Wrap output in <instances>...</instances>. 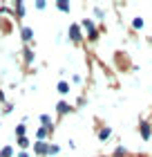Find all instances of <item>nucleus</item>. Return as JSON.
Listing matches in <instances>:
<instances>
[{
	"label": "nucleus",
	"instance_id": "nucleus-20",
	"mask_svg": "<svg viewBox=\"0 0 152 157\" xmlns=\"http://www.w3.org/2000/svg\"><path fill=\"white\" fill-rule=\"evenodd\" d=\"M0 101H5V94H2V90H0Z\"/></svg>",
	"mask_w": 152,
	"mask_h": 157
},
{
	"label": "nucleus",
	"instance_id": "nucleus-18",
	"mask_svg": "<svg viewBox=\"0 0 152 157\" xmlns=\"http://www.w3.org/2000/svg\"><path fill=\"white\" fill-rule=\"evenodd\" d=\"M58 153H61V146H56V144L49 146V155H58Z\"/></svg>",
	"mask_w": 152,
	"mask_h": 157
},
{
	"label": "nucleus",
	"instance_id": "nucleus-10",
	"mask_svg": "<svg viewBox=\"0 0 152 157\" xmlns=\"http://www.w3.org/2000/svg\"><path fill=\"white\" fill-rule=\"evenodd\" d=\"M56 90H58L61 94H67V92H69V85L65 83V81H58V85H56Z\"/></svg>",
	"mask_w": 152,
	"mask_h": 157
},
{
	"label": "nucleus",
	"instance_id": "nucleus-21",
	"mask_svg": "<svg viewBox=\"0 0 152 157\" xmlns=\"http://www.w3.org/2000/svg\"><path fill=\"white\" fill-rule=\"evenodd\" d=\"M150 43H152V36H150Z\"/></svg>",
	"mask_w": 152,
	"mask_h": 157
},
{
	"label": "nucleus",
	"instance_id": "nucleus-19",
	"mask_svg": "<svg viewBox=\"0 0 152 157\" xmlns=\"http://www.w3.org/2000/svg\"><path fill=\"white\" fill-rule=\"evenodd\" d=\"M18 157H29V155H27V153H18Z\"/></svg>",
	"mask_w": 152,
	"mask_h": 157
},
{
	"label": "nucleus",
	"instance_id": "nucleus-8",
	"mask_svg": "<svg viewBox=\"0 0 152 157\" xmlns=\"http://www.w3.org/2000/svg\"><path fill=\"white\" fill-rule=\"evenodd\" d=\"M49 132H52V130H49V128H38V130H36V139H38V141H45V137H47V135Z\"/></svg>",
	"mask_w": 152,
	"mask_h": 157
},
{
	"label": "nucleus",
	"instance_id": "nucleus-4",
	"mask_svg": "<svg viewBox=\"0 0 152 157\" xmlns=\"http://www.w3.org/2000/svg\"><path fill=\"white\" fill-rule=\"evenodd\" d=\"M34 153L36 155H49V146L45 144V141H36L34 144Z\"/></svg>",
	"mask_w": 152,
	"mask_h": 157
},
{
	"label": "nucleus",
	"instance_id": "nucleus-7",
	"mask_svg": "<svg viewBox=\"0 0 152 157\" xmlns=\"http://www.w3.org/2000/svg\"><path fill=\"white\" fill-rule=\"evenodd\" d=\"M110 135H112V128L103 126V128L98 130V139H101V141H105V139H110Z\"/></svg>",
	"mask_w": 152,
	"mask_h": 157
},
{
	"label": "nucleus",
	"instance_id": "nucleus-14",
	"mask_svg": "<svg viewBox=\"0 0 152 157\" xmlns=\"http://www.w3.org/2000/svg\"><path fill=\"white\" fill-rule=\"evenodd\" d=\"M132 27H134V29H143V18L136 16V18L132 20Z\"/></svg>",
	"mask_w": 152,
	"mask_h": 157
},
{
	"label": "nucleus",
	"instance_id": "nucleus-1",
	"mask_svg": "<svg viewBox=\"0 0 152 157\" xmlns=\"http://www.w3.org/2000/svg\"><path fill=\"white\" fill-rule=\"evenodd\" d=\"M81 25H83V29L87 32V40H90V43H96V40H98V32H96V25H94L92 20H83Z\"/></svg>",
	"mask_w": 152,
	"mask_h": 157
},
{
	"label": "nucleus",
	"instance_id": "nucleus-15",
	"mask_svg": "<svg viewBox=\"0 0 152 157\" xmlns=\"http://www.w3.org/2000/svg\"><path fill=\"white\" fill-rule=\"evenodd\" d=\"M11 155H13V148L11 146H5L2 151H0V157H11Z\"/></svg>",
	"mask_w": 152,
	"mask_h": 157
},
{
	"label": "nucleus",
	"instance_id": "nucleus-11",
	"mask_svg": "<svg viewBox=\"0 0 152 157\" xmlns=\"http://www.w3.org/2000/svg\"><path fill=\"white\" fill-rule=\"evenodd\" d=\"M56 7H58V11H63V13L69 11V2H67V0H63V2L58 0V2H56Z\"/></svg>",
	"mask_w": 152,
	"mask_h": 157
},
{
	"label": "nucleus",
	"instance_id": "nucleus-12",
	"mask_svg": "<svg viewBox=\"0 0 152 157\" xmlns=\"http://www.w3.org/2000/svg\"><path fill=\"white\" fill-rule=\"evenodd\" d=\"M23 56H25V63H34V52L29 47H25V52H23Z\"/></svg>",
	"mask_w": 152,
	"mask_h": 157
},
{
	"label": "nucleus",
	"instance_id": "nucleus-3",
	"mask_svg": "<svg viewBox=\"0 0 152 157\" xmlns=\"http://www.w3.org/2000/svg\"><path fill=\"white\" fill-rule=\"evenodd\" d=\"M139 130H141V139H143V141H148V139L152 137V126H150V121L143 119L141 124H139Z\"/></svg>",
	"mask_w": 152,
	"mask_h": 157
},
{
	"label": "nucleus",
	"instance_id": "nucleus-16",
	"mask_svg": "<svg viewBox=\"0 0 152 157\" xmlns=\"http://www.w3.org/2000/svg\"><path fill=\"white\" fill-rule=\"evenodd\" d=\"M114 157H128V151H125L123 146H119L117 151H114Z\"/></svg>",
	"mask_w": 152,
	"mask_h": 157
},
{
	"label": "nucleus",
	"instance_id": "nucleus-2",
	"mask_svg": "<svg viewBox=\"0 0 152 157\" xmlns=\"http://www.w3.org/2000/svg\"><path fill=\"white\" fill-rule=\"evenodd\" d=\"M69 38L74 45H78V43H83V34H81V27H78V23H72L69 25Z\"/></svg>",
	"mask_w": 152,
	"mask_h": 157
},
{
	"label": "nucleus",
	"instance_id": "nucleus-5",
	"mask_svg": "<svg viewBox=\"0 0 152 157\" xmlns=\"http://www.w3.org/2000/svg\"><path fill=\"white\" fill-rule=\"evenodd\" d=\"M72 110H74V108H72L67 101H58V103H56V112H58V115H69Z\"/></svg>",
	"mask_w": 152,
	"mask_h": 157
},
{
	"label": "nucleus",
	"instance_id": "nucleus-9",
	"mask_svg": "<svg viewBox=\"0 0 152 157\" xmlns=\"http://www.w3.org/2000/svg\"><path fill=\"white\" fill-rule=\"evenodd\" d=\"M27 126H25V121H23V124H18L16 126V137H27Z\"/></svg>",
	"mask_w": 152,
	"mask_h": 157
},
{
	"label": "nucleus",
	"instance_id": "nucleus-6",
	"mask_svg": "<svg viewBox=\"0 0 152 157\" xmlns=\"http://www.w3.org/2000/svg\"><path fill=\"white\" fill-rule=\"evenodd\" d=\"M20 36H23V40H25V43H32L34 32L29 29V27H25V25H23V29H20Z\"/></svg>",
	"mask_w": 152,
	"mask_h": 157
},
{
	"label": "nucleus",
	"instance_id": "nucleus-17",
	"mask_svg": "<svg viewBox=\"0 0 152 157\" xmlns=\"http://www.w3.org/2000/svg\"><path fill=\"white\" fill-rule=\"evenodd\" d=\"M18 146L20 148H27V146H29V139H27V137H18Z\"/></svg>",
	"mask_w": 152,
	"mask_h": 157
},
{
	"label": "nucleus",
	"instance_id": "nucleus-13",
	"mask_svg": "<svg viewBox=\"0 0 152 157\" xmlns=\"http://www.w3.org/2000/svg\"><path fill=\"white\" fill-rule=\"evenodd\" d=\"M13 7H16V16L23 18V16H25V5H23V2H16Z\"/></svg>",
	"mask_w": 152,
	"mask_h": 157
}]
</instances>
